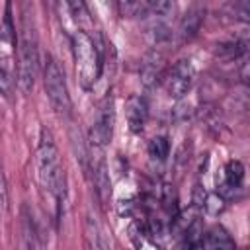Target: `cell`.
Instances as JSON below:
<instances>
[{
    "mask_svg": "<svg viewBox=\"0 0 250 250\" xmlns=\"http://www.w3.org/2000/svg\"><path fill=\"white\" fill-rule=\"evenodd\" d=\"M39 70V47L37 27L31 4H21L20 33H18V61H16V82L23 94H29Z\"/></svg>",
    "mask_w": 250,
    "mask_h": 250,
    "instance_id": "cell-1",
    "label": "cell"
},
{
    "mask_svg": "<svg viewBox=\"0 0 250 250\" xmlns=\"http://www.w3.org/2000/svg\"><path fill=\"white\" fill-rule=\"evenodd\" d=\"M35 168H37V180L41 188L47 189L57 201H61L64 197V174H62L57 145L49 131L41 133V141L35 150Z\"/></svg>",
    "mask_w": 250,
    "mask_h": 250,
    "instance_id": "cell-2",
    "label": "cell"
},
{
    "mask_svg": "<svg viewBox=\"0 0 250 250\" xmlns=\"http://www.w3.org/2000/svg\"><path fill=\"white\" fill-rule=\"evenodd\" d=\"M70 45H72L78 82L84 90H90L102 74V53H100L96 41L92 39V35L82 29L72 33Z\"/></svg>",
    "mask_w": 250,
    "mask_h": 250,
    "instance_id": "cell-3",
    "label": "cell"
},
{
    "mask_svg": "<svg viewBox=\"0 0 250 250\" xmlns=\"http://www.w3.org/2000/svg\"><path fill=\"white\" fill-rule=\"evenodd\" d=\"M43 84H45V92H47V98H49L53 109L61 117H68L72 113V102H70L68 86H66V80H64V74L61 70L59 62L53 57L45 59Z\"/></svg>",
    "mask_w": 250,
    "mask_h": 250,
    "instance_id": "cell-4",
    "label": "cell"
},
{
    "mask_svg": "<svg viewBox=\"0 0 250 250\" xmlns=\"http://www.w3.org/2000/svg\"><path fill=\"white\" fill-rule=\"evenodd\" d=\"M113 121H115V109H113V98H104V102L98 107L94 125L90 129V146L104 150V146L113 137Z\"/></svg>",
    "mask_w": 250,
    "mask_h": 250,
    "instance_id": "cell-5",
    "label": "cell"
},
{
    "mask_svg": "<svg viewBox=\"0 0 250 250\" xmlns=\"http://www.w3.org/2000/svg\"><path fill=\"white\" fill-rule=\"evenodd\" d=\"M193 76H195V68H193L191 61L189 59L178 61L170 68V72L166 74V78H164L166 94L170 98H174V100H182L189 92V88L193 84Z\"/></svg>",
    "mask_w": 250,
    "mask_h": 250,
    "instance_id": "cell-6",
    "label": "cell"
},
{
    "mask_svg": "<svg viewBox=\"0 0 250 250\" xmlns=\"http://www.w3.org/2000/svg\"><path fill=\"white\" fill-rule=\"evenodd\" d=\"M125 117H127V125L131 129V133H141L146 117H148V104L143 96H131L125 104Z\"/></svg>",
    "mask_w": 250,
    "mask_h": 250,
    "instance_id": "cell-7",
    "label": "cell"
},
{
    "mask_svg": "<svg viewBox=\"0 0 250 250\" xmlns=\"http://www.w3.org/2000/svg\"><path fill=\"white\" fill-rule=\"evenodd\" d=\"M162 66H164V59H162L160 53L152 51L145 57V61L141 64V70H139V76H141V84L146 90H150L158 82V78L162 74Z\"/></svg>",
    "mask_w": 250,
    "mask_h": 250,
    "instance_id": "cell-8",
    "label": "cell"
},
{
    "mask_svg": "<svg viewBox=\"0 0 250 250\" xmlns=\"http://www.w3.org/2000/svg\"><path fill=\"white\" fill-rule=\"evenodd\" d=\"M203 18H205V10L203 8H197V6L189 8L182 16V20L178 23V35H180V39L182 41H189L199 31V27L203 23Z\"/></svg>",
    "mask_w": 250,
    "mask_h": 250,
    "instance_id": "cell-9",
    "label": "cell"
},
{
    "mask_svg": "<svg viewBox=\"0 0 250 250\" xmlns=\"http://www.w3.org/2000/svg\"><path fill=\"white\" fill-rule=\"evenodd\" d=\"M201 250H234V242L223 227H213L201 236Z\"/></svg>",
    "mask_w": 250,
    "mask_h": 250,
    "instance_id": "cell-10",
    "label": "cell"
},
{
    "mask_svg": "<svg viewBox=\"0 0 250 250\" xmlns=\"http://www.w3.org/2000/svg\"><path fill=\"white\" fill-rule=\"evenodd\" d=\"M244 180V166L240 160H230L225 168V182L221 186V197H227V193L234 195V189H240Z\"/></svg>",
    "mask_w": 250,
    "mask_h": 250,
    "instance_id": "cell-11",
    "label": "cell"
},
{
    "mask_svg": "<svg viewBox=\"0 0 250 250\" xmlns=\"http://www.w3.org/2000/svg\"><path fill=\"white\" fill-rule=\"evenodd\" d=\"M20 250H35V230L33 221L27 207L21 209V223H20Z\"/></svg>",
    "mask_w": 250,
    "mask_h": 250,
    "instance_id": "cell-12",
    "label": "cell"
},
{
    "mask_svg": "<svg viewBox=\"0 0 250 250\" xmlns=\"http://www.w3.org/2000/svg\"><path fill=\"white\" fill-rule=\"evenodd\" d=\"M86 246H88V250H111L109 242L105 240L98 223L92 217L86 219Z\"/></svg>",
    "mask_w": 250,
    "mask_h": 250,
    "instance_id": "cell-13",
    "label": "cell"
},
{
    "mask_svg": "<svg viewBox=\"0 0 250 250\" xmlns=\"http://www.w3.org/2000/svg\"><path fill=\"white\" fill-rule=\"evenodd\" d=\"M117 12L121 18H146L148 16V0H125L117 4Z\"/></svg>",
    "mask_w": 250,
    "mask_h": 250,
    "instance_id": "cell-14",
    "label": "cell"
},
{
    "mask_svg": "<svg viewBox=\"0 0 250 250\" xmlns=\"http://www.w3.org/2000/svg\"><path fill=\"white\" fill-rule=\"evenodd\" d=\"M148 154L150 158L154 160H166V156L170 154V143L164 135L160 137H154L150 143H148Z\"/></svg>",
    "mask_w": 250,
    "mask_h": 250,
    "instance_id": "cell-15",
    "label": "cell"
},
{
    "mask_svg": "<svg viewBox=\"0 0 250 250\" xmlns=\"http://www.w3.org/2000/svg\"><path fill=\"white\" fill-rule=\"evenodd\" d=\"M203 207H205L209 213L217 215V213H221V211L225 209V197H221L219 191H217V193H209V195H205V199H203Z\"/></svg>",
    "mask_w": 250,
    "mask_h": 250,
    "instance_id": "cell-16",
    "label": "cell"
},
{
    "mask_svg": "<svg viewBox=\"0 0 250 250\" xmlns=\"http://www.w3.org/2000/svg\"><path fill=\"white\" fill-rule=\"evenodd\" d=\"M6 211H8V186H6V176L0 162V215H4Z\"/></svg>",
    "mask_w": 250,
    "mask_h": 250,
    "instance_id": "cell-17",
    "label": "cell"
}]
</instances>
